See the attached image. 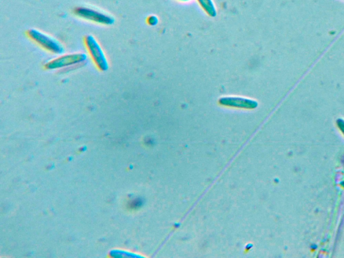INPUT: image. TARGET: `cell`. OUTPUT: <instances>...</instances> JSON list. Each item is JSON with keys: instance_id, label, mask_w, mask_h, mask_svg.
I'll use <instances>...</instances> for the list:
<instances>
[{"instance_id": "obj_1", "label": "cell", "mask_w": 344, "mask_h": 258, "mask_svg": "<svg viewBox=\"0 0 344 258\" xmlns=\"http://www.w3.org/2000/svg\"><path fill=\"white\" fill-rule=\"evenodd\" d=\"M27 34L32 40L51 53L61 54L64 51L62 45L58 41L41 31L31 29L28 31Z\"/></svg>"}, {"instance_id": "obj_2", "label": "cell", "mask_w": 344, "mask_h": 258, "mask_svg": "<svg viewBox=\"0 0 344 258\" xmlns=\"http://www.w3.org/2000/svg\"><path fill=\"white\" fill-rule=\"evenodd\" d=\"M86 45L93 61L101 71H106L108 69L107 58L98 41L92 35H88L85 39Z\"/></svg>"}, {"instance_id": "obj_3", "label": "cell", "mask_w": 344, "mask_h": 258, "mask_svg": "<svg viewBox=\"0 0 344 258\" xmlns=\"http://www.w3.org/2000/svg\"><path fill=\"white\" fill-rule=\"evenodd\" d=\"M86 60L87 55L84 53H79L65 55L47 63L45 64V68L49 70H57V69L67 68V67L82 64V63L86 62Z\"/></svg>"}, {"instance_id": "obj_4", "label": "cell", "mask_w": 344, "mask_h": 258, "mask_svg": "<svg viewBox=\"0 0 344 258\" xmlns=\"http://www.w3.org/2000/svg\"><path fill=\"white\" fill-rule=\"evenodd\" d=\"M75 14L82 19L101 24V25H110L113 24L114 22L113 18L110 16L88 9V8H78L75 11Z\"/></svg>"}, {"instance_id": "obj_5", "label": "cell", "mask_w": 344, "mask_h": 258, "mask_svg": "<svg viewBox=\"0 0 344 258\" xmlns=\"http://www.w3.org/2000/svg\"><path fill=\"white\" fill-rule=\"evenodd\" d=\"M220 103L225 106L245 108H254L258 106V103L254 100L238 97L222 98L220 100Z\"/></svg>"}, {"instance_id": "obj_6", "label": "cell", "mask_w": 344, "mask_h": 258, "mask_svg": "<svg viewBox=\"0 0 344 258\" xmlns=\"http://www.w3.org/2000/svg\"><path fill=\"white\" fill-rule=\"evenodd\" d=\"M198 2H199L201 7L203 8L204 11L208 14L210 17H216L217 11L213 0H198Z\"/></svg>"}, {"instance_id": "obj_7", "label": "cell", "mask_w": 344, "mask_h": 258, "mask_svg": "<svg viewBox=\"0 0 344 258\" xmlns=\"http://www.w3.org/2000/svg\"><path fill=\"white\" fill-rule=\"evenodd\" d=\"M158 22H159V20H158L157 18L155 16H150V17L147 19V23L149 25L151 26L157 25Z\"/></svg>"}, {"instance_id": "obj_8", "label": "cell", "mask_w": 344, "mask_h": 258, "mask_svg": "<svg viewBox=\"0 0 344 258\" xmlns=\"http://www.w3.org/2000/svg\"><path fill=\"white\" fill-rule=\"evenodd\" d=\"M336 123H337V127L339 128L344 135V120L342 119H337Z\"/></svg>"}, {"instance_id": "obj_9", "label": "cell", "mask_w": 344, "mask_h": 258, "mask_svg": "<svg viewBox=\"0 0 344 258\" xmlns=\"http://www.w3.org/2000/svg\"><path fill=\"white\" fill-rule=\"evenodd\" d=\"M181 1L188 2V1H190V0H181Z\"/></svg>"}]
</instances>
